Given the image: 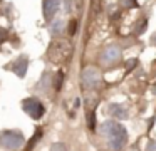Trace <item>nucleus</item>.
Wrapping results in <instances>:
<instances>
[{
	"mask_svg": "<svg viewBox=\"0 0 156 151\" xmlns=\"http://www.w3.org/2000/svg\"><path fill=\"white\" fill-rule=\"evenodd\" d=\"M76 30H77V22H76V20H71V23H69V27H67V32L71 34V35H74Z\"/></svg>",
	"mask_w": 156,
	"mask_h": 151,
	"instance_id": "12",
	"label": "nucleus"
},
{
	"mask_svg": "<svg viewBox=\"0 0 156 151\" xmlns=\"http://www.w3.org/2000/svg\"><path fill=\"white\" fill-rule=\"evenodd\" d=\"M101 134H104L108 138V146L111 151H119L126 144V139H128L126 129L116 121H106L101 126Z\"/></svg>",
	"mask_w": 156,
	"mask_h": 151,
	"instance_id": "1",
	"label": "nucleus"
},
{
	"mask_svg": "<svg viewBox=\"0 0 156 151\" xmlns=\"http://www.w3.org/2000/svg\"><path fill=\"white\" fill-rule=\"evenodd\" d=\"M5 37H7V30H5V29H0V40L5 39Z\"/></svg>",
	"mask_w": 156,
	"mask_h": 151,
	"instance_id": "17",
	"label": "nucleus"
},
{
	"mask_svg": "<svg viewBox=\"0 0 156 151\" xmlns=\"http://www.w3.org/2000/svg\"><path fill=\"white\" fill-rule=\"evenodd\" d=\"M101 82V74L96 67H86L82 70V84H84L87 89H92L98 84Z\"/></svg>",
	"mask_w": 156,
	"mask_h": 151,
	"instance_id": "4",
	"label": "nucleus"
},
{
	"mask_svg": "<svg viewBox=\"0 0 156 151\" xmlns=\"http://www.w3.org/2000/svg\"><path fill=\"white\" fill-rule=\"evenodd\" d=\"M27 66H29V59L25 56H22V57H19V59L14 62L12 69H14V72L17 74L19 77H24L25 72H27Z\"/></svg>",
	"mask_w": 156,
	"mask_h": 151,
	"instance_id": "7",
	"label": "nucleus"
},
{
	"mask_svg": "<svg viewBox=\"0 0 156 151\" xmlns=\"http://www.w3.org/2000/svg\"><path fill=\"white\" fill-rule=\"evenodd\" d=\"M42 10H44V17L47 20H51L55 15V12L59 10V0H44L42 3Z\"/></svg>",
	"mask_w": 156,
	"mask_h": 151,
	"instance_id": "6",
	"label": "nucleus"
},
{
	"mask_svg": "<svg viewBox=\"0 0 156 151\" xmlns=\"http://www.w3.org/2000/svg\"><path fill=\"white\" fill-rule=\"evenodd\" d=\"M129 151H138V149H136V148H133V149H129Z\"/></svg>",
	"mask_w": 156,
	"mask_h": 151,
	"instance_id": "18",
	"label": "nucleus"
},
{
	"mask_svg": "<svg viewBox=\"0 0 156 151\" xmlns=\"http://www.w3.org/2000/svg\"><path fill=\"white\" fill-rule=\"evenodd\" d=\"M108 111H109L111 116L118 117V119H126V117H128V111H126L122 106H119V104H109Z\"/></svg>",
	"mask_w": 156,
	"mask_h": 151,
	"instance_id": "8",
	"label": "nucleus"
},
{
	"mask_svg": "<svg viewBox=\"0 0 156 151\" xmlns=\"http://www.w3.org/2000/svg\"><path fill=\"white\" fill-rule=\"evenodd\" d=\"M87 126L91 128V129H94V128H96V114L92 113V111L87 114Z\"/></svg>",
	"mask_w": 156,
	"mask_h": 151,
	"instance_id": "10",
	"label": "nucleus"
},
{
	"mask_svg": "<svg viewBox=\"0 0 156 151\" xmlns=\"http://www.w3.org/2000/svg\"><path fill=\"white\" fill-rule=\"evenodd\" d=\"M22 107H24V111L32 117V119H41V117L44 116V113H45V109H44V106H42V102H41L39 99H35V97H29V99H24V102H22Z\"/></svg>",
	"mask_w": 156,
	"mask_h": 151,
	"instance_id": "3",
	"label": "nucleus"
},
{
	"mask_svg": "<svg viewBox=\"0 0 156 151\" xmlns=\"http://www.w3.org/2000/svg\"><path fill=\"white\" fill-rule=\"evenodd\" d=\"M121 5L134 9V7H138V2H136V0H121Z\"/></svg>",
	"mask_w": 156,
	"mask_h": 151,
	"instance_id": "13",
	"label": "nucleus"
},
{
	"mask_svg": "<svg viewBox=\"0 0 156 151\" xmlns=\"http://www.w3.org/2000/svg\"><path fill=\"white\" fill-rule=\"evenodd\" d=\"M61 29H62V22H57L54 27H52V30H54V32H59Z\"/></svg>",
	"mask_w": 156,
	"mask_h": 151,
	"instance_id": "16",
	"label": "nucleus"
},
{
	"mask_svg": "<svg viewBox=\"0 0 156 151\" xmlns=\"http://www.w3.org/2000/svg\"><path fill=\"white\" fill-rule=\"evenodd\" d=\"M24 144V136L20 131H4L0 133V146L5 149H17Z\"/></svg>",
	"mask_w": 156,
	"mask_h": 151,
	"instance_id": "2",
	"label": "nucleus"
},
{
	"mask_svg": "<svg viewBox=\"0 0 156 151\" xmlns=\"http://www.w3.org/2000/svg\"><path fill=\"white\" fill-rule=\"evenodd\" d=\"M121 59V49L118 45H108L101 54V62L104 66H112Z\"/></svg>",
	"mask_w": 156,
	"mask_h": 151,
	"instance_id": "5",
	"label": "nucleus"
},
{
	"mask_svg": "<svg viewBox=\"0 0 156 151\" xmlns=\"http://www.w3.org/2000/svg\"><path fill=\"white\" fill-rule=\"evenodd\" d=\"M136 66H138V60H136V59H131V60H128V64H126V67H128V70H133Z\"/></svg>",
	"mask_w": 156,
	"mask_h": 151,
	"instance_id": "14",
	"label": "nucleus"
},
{
	"mask_svg": "<svg viewBox=\"0 0 156 151\" xmlns=\"http://www.w3.org/2000/svg\"><path fill=\"white\" fill-rule=\"evenodd\" d=\"M62 82H64V72L59 70V72H55V77H54V89L55 91H61Z\"/></svg>",
	"mask_w": 156,
	"mask_h": 151,
	"instance_id": "9",
	"label": "nucleus"
},
{
	"mask_svg": "<svg viewBox=\"0 0 156 151\" xmlns=\"http://www.w3.org/2000/svg\"><path fill=\"white\" fill-rule=\"evenodd\" d=\"M51 151H67V148H66V144L62 143H55L51 146Z\"/></svg>",
	"mask_w": 156,
	"mask_h": 151,
	"instance_id": "11",
	"label": "nucleus"
},
{
	"mask_svg": "<svg viewBox=\"0 0 156 151\" xmlns=\"http://www.w3.org/2000/svg\"><path fill=\"white\" fill-rule=\"evenodd\" d=\"M146 151H156V141H149L148 146H146Z\"/></svg>",
	"mask_w": 156,
	"mask_h": 151,
	"instance_id": "15",
	"label": "nucleus"
}]
</instances>
